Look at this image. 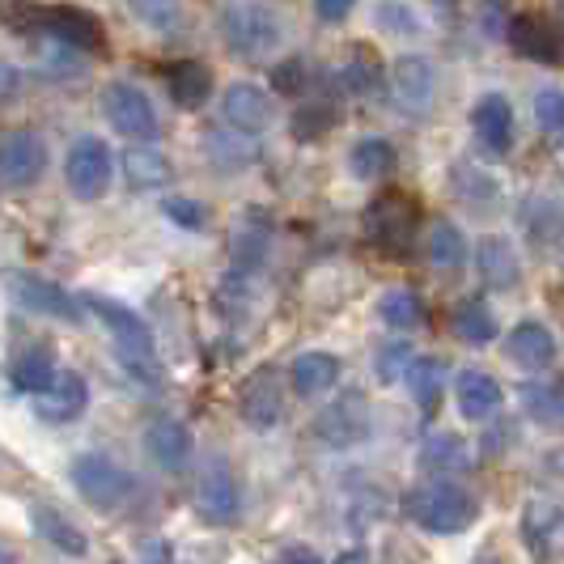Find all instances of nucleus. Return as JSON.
<instances>
[{
  "label": "nucleus",
  "mask_w": 564,
  "mask_h": 564,
  "mask_svg": "<svg viewBox=\"0 0 564 564\" xmlns=\"http://www.w3.org/2000/svg\"><path fill=\"white\" fill-rule=\"evenodd\" d=\"M85 311L94 314L107 332L115 336V348H119V361L128 373H137L141 382H162V361H158V344H153V332L137 311H128L123 302H111L102 293H85L82 297Z\"/></svg>",
  "instance_id": "obj_1"
},
{
  "label": "nucleus",
  "mask_w": 564,
  "mask_h": 564,
  "mask_svg": "<svg viewBox=\"0 0 564 564\" xmlns=\"http://www.w3.org/2000/svg\"><path fill=\"white\" fill-rule=\"evenodd\" d=\"M221 39L238 59H263L284 43V22L263 0H229L221 9Z\"/></svg>",
  "instance_id": "obj_2"
},
{
  "label": "nucleus",
  "mask_w": 564,
  "mask_h": 564,
  "mask_svg": "<svg viewBox=\"0 0 564 564\" xmlns=\"http://www.w3.org/2000/svg\"><path fill=\"white\" fill-rule=\"evenodd\" d=\"M403 509L429 535H458L476 522L480 501L458 484H424V488H412L403 497Z\"/></svg>",
  "instance_id": "obj_3"
},
{
  "label": "nucleus",
  "mask_w": 564,
  "mask_h": 564,
  "mask_svg": "<svg viewBox=\"0 0 564 564\" xmlns=\"http://www.w3.org/2000/svg\"><path fill=\"white\" fill-rule=\"evenodd\" d=\"M391 102L408 119H429L437 107V64L421 52H408L391 64Z\"/></svg>",
  "instance_id": "obj_4"
},
{
  "label": "nucleus",
  "mask_w": 564,
  "mask_h": 564,
  "mask_svg": "<svg viewBox=\"0 0 564 564\" xmlns=\"http://www.w3.org/2000/svg\"><path fill=\"white\" fill-rule=\"evenodd\" d=\"M73 484L82 488V497L94 509H119L132 501L137 492V480L115 463L107 454H82L73 463Z\"/></svg>",
  "instance_id": "obj_5"
},
{
  "label": "nucleus",
  "mask_w": 564,
  "mask_h": 564,
  "mask_svg": "<svg viewBox=\"0 0 564 564\" xmlns=\"http://www.w3.org/2000/svg\"><path fill=\"white\" fill-rule=\"evenodd\" d=\"M196 506L208 522L217 527H234L238 513H242V492L234 480V467H229L226 454H208L196 471Z\"/></svg>",
  "instance_id": "obj_6"
},
{
  "label": "nucleus",
  "mask_w": 564,
  "mask_h": 564,
  "mask_svg": "<svg viewBox=\"0 0 564 564\" xmlns=\"http://www.w3.org/2000/svg\"><path fill=\"white\" fill-rule=\"evenodd\" d=\"M102 115L111 123L119 137L128 141H153L158 137V111L149 102L141 85L132 82H111L102 89Z\"/></svg>",
  "instance_id": "obj_7"
},
{
  "label": "nucleus",
  "mask_w": 564,
  "mask_h": 564,
  "mask_svg": "<svg viewBox=\"0 0 564 564\" xmlns=\"http://www.w3.org/2000/svg\"><path fill=\"white\" fill-rule=\"evenodd\" d=\"M314 437L327 442L332 451H348L357 442L369 437V399L361 391H344L339 399H332L318 421H314Z\"/></svg>",
  "instance_id": "obj_8"
},
{
  "label": "nucleus",
  "mask_w": 564,
  "mask_h": 564,
  "mask_svg": "<svg viewBox=\"0 0 564 564\" xmlns=\"http://www.w3.org/2000/svg\"><path fill=\"white\" fill-rule=\"evenodd\" d=\"M111 149L98 141V137H82L68 149V162H64V178H68V192L77 199H102L111 187Z\"/></svg>",
  "instance_id": "obj_9"
},
{
  "label": "nucleus",
  "mask_w": 564,
  "mask_h": 564,
  "mask_svg": "<svg viewBox=\"0 0 564 564\" xmlns=\"http://www.w3.org/2000/svg\"><path fill=\"white\" fill-rule=\"evenodd\" d=\"M47 170V144L39 132H9L0 141V183L4 187H34Z\"/></svg>",
  "instance_id": "obj_10"
},
{
  "label": "nucleus",
  "mask_w": 564,
  "mask_h": 564,
  "mask_svg": "<svg viewBox=\"0 0 564 564\" xmlns=\"http://www.w3.org/2000/svg\"><path fill=\"white\" fill-rule=\"evenodd\" d=\"M221 111H226V123L234 128V132H242V137H259V132H268V128H272V119H276V102H272V94H268L263 85L234 82L226 89V98H221Z\"/></svg>",
  "instance_id": "obj_11"
},
{
  "label": "nucleus",
  "mask_w": 564,
  "mask_h": 564,
  "mask_svg": "<svg viewBox=\"0 0 564 564\" xmlns=\"http://www.w3.org/2000/svg\"><path fill=\"white\" fill-rule=\"evenodd\" d=\"M366 234L391 254H403L412 247V234H416V213L403 196H382L369 204L366 213Z\"/></svg>",
  "instance_id": "obj_12"
},
{
  "label": "nucleus",
  "mask_w": 564,
  "mask_h": 564,
  "mask_svg": "<svg viewBox=\"0 0 564 564\" xmlns=\"http://www.w3.org/2000/svg\"><path fill=\"white\" fill-rule=\"evenodd\" d=\"M509 47L522 59H535V64H561L564 34L552 18H543V13H522V18L509 22Z\"/></svg>",
  "instance_id": "obj_13"
},
{
  "label": "nucleus",
  "mask_w": 564,
  "mask_h": 564,
  "mask_svg": "<svg viewBox=\"0 0 564 564\" xmlns=\"http://www.w3.org/2000/svg\"><path fill=\"white\" fill-rule=\"evenodd\" d=\"M268 251H272V221H268V213L247 208V213L238 217L234 234H229V263H234V276L259 272Z\"/></svg>",
  "instance_id": "obj_14"
},
{
  "label": "nucleus",
  "mask_w": 564,
  "mask_h": 564,
  "mask_svg": "<svg viewBox=\"0 0 564 564\" xmlns=\"http://www.w3.org/2000/svg\"><path fill=\"white\" fill-rule=\"evenodd\" d=\"M471 132L488 153H509L513 149V132H518V119H513V102H509L501 89H488L476 98L471 107Z\"/></svg>",
  "instance_id": "obj_15"
},
{
  "label": "nucleus",
  "mask_w": 564,
  "mask_h": 564,
  "mask_svg": "<svg viewBox=\"0 0 564 564\" xmlns=\"http://www.w3.org/2000/svg\"><path fill=\"white\" fill-rule=\"evenodd\" d=\"M13 297L34 314H47V318H64V323H77L82 318V297H73L68 289H59L56 281H43V276H34V272H18L13 281Z\"/></svg>",
  "instance_id": "obj_16"
},
{
  "label": "nucleus",
  "mask_w": 564,
  "mask_h": 564,
  "mask_svg": "<svg viewBox=\"0 0 564 564\" xmlns=\"http://www.w3.org/2000/svg\"><path fill=\"white\" fill-rule=\"evenodd\" d=\"M34 26L43 30L47 39H56V43L77 47V52H98V47H102V26H98V18L85 13V9H68V4L39 9V13H34Z\"/></svg>",
  "instance_id": "obj_17"
},
{
  "label": "nucleus",
  "mask_w": 564,
  "mask_h": 564,
  "mask_svg": "<svg viewBox=\"0 0 564 564\" xmlns=\"http://www.w3.org/2000/svg\"><path fill=\"white\" fill-rule=\"evenodd\" d=\"M85 403H89V387H85L82 373H73V369H59L56 378H52V387L34 395L39 416L52 424H73L85 412Z\"/></svg>",
  "instance_id": "obj_18"
},
{
  "label": "nucleus",
  "mask_w": 564,
  "mask_h": 564,
  "mask_svg": "<svg viewBox=\"0 0 564 564\" xmlns=\"http://www.w3.org/2000/svg\"><path fill=\"white\" fill-rule=\"evenodd\" d=\"M284 416V387L276 378V369H259L251 382L242 387V421L268 433L272 424Z\"/></svg>",
  "instance_id": "obj_19"
},
{
  "label": "nucleus",
  "mask_w": 564,
  "mask_h": 564,
  "mask_svg": "<svg viewBox=\"0 0 564 564\" xmlns=\"http://www.w3.org/2000/svg\"><path fill=\"white\" fill-rule=\"evenodd\" d=\"M506 352L513 366L531 369V373H539V369H547L552 361H556V336L543 327V323H535V318H527V323H518L513 332H509L506 339Z\"/></svg>",
  "instance_id": "obj_20"
},
{
  "label": "nucleus",
  "mask_w": 564,
  "mask_h": 564,
  "mask_svg": "<svg viewBox=\"0 0 564 564\" xmlns=\"http://www.w3.org/2000/svg\"><path fill=\"white\" fill-rule=\"evenodd\" d=\"M144 446L153 454V463L162 467V471H183L187 463H192V429L183 421H158L149 433H144Z\"/></svg>",
  "instance_id": "obj_21"
},
{
  "label": "nucleus",
  "mask_w": 564,
  "mask_h": 564,
  "mask_svg": "<svg viewBox=\"0 0 564 564\" xmlns=\"http://www.w3.org/2000/svg\"><path fill=\"white\" fill-rule=\"evenodd\" d=\"M476 268H480V276L488 289H513V284L522 281V263H518L513 242H509V238H497V234L480 242Z\"/></svg>",
  "instance_id": "obj_22"
},
{
  "label": "nucleus",
  "mask_w": 564,
  "mask_h": 564,
  "mask_svg": "<svg viewBox=\"0 0 564 564\" xmlns=\"http://www.w3.org/2000/svg\"><path fill=\"white\" fill-rule=\"evenodd\" d=\"M454 395H458V412H463L467 421H484V416L497 412L501 387H497V378H488L484 369H463L458 382H454Z\"/></svg>",
  "instance_id": "obj_23"
},
{
  "label": "nucleus",
  "mask_w": 564,
  "mask_h": 564,
  "mask_svg": "<svg viewBox=\"0 0 564 564\" xmlns=\"http://www.w3.org/2000/svg\"><path fill=\"white\" fill-rule=\"evenodd\" d=\"M166 85H170V98L183 107V111H199L208 98H213V73L187 59V64H170L166 68Z\"/></svg>",
  "instance_id": "obj_24"
},
{
  "label": "nucleus",
  "mask_w": 564,
  "mask_h": 564,
  "mask_svg": "<svg viewBox=\"0 0 564 564\" xmlns=\"http://www.w3.org/2000/svg\"><path fill=\"white\" fill-rule=\"evenodd\" d=\"M421 467L433 476H463V471H471V451L454 433H433L421 446Z\"/></svg>",
  "instance_id": "obj_25"
},
{
  "label": "nucleus",
  "mask_w": 564,
  "mask_h": 564,
  "mask_svg": "<svg viewBox=\"0 0 564 564\" xmlns=\"http://www.w3.org/2000/svg\"><path fill=\"white\" fill-rule=\"evenodd\" d=\"M170 158L162 149H149V144H137L123 153V178L137 187V192H158L170 183Z\"/></svg>",
  "instance_id": "obj_26"
},
{
  "label": "nucleus",
  "mask_w": 564,
  "mask_h": 564,
  "mask_svg": "<svg viewBox=\"0 0 564 564\" xmlns=\"http://www.w3.org/2000/svg\"><path fill=\"white\" fill-rule=\"evenodd\" d=\"M522 535L535 552H552L564 539V509L552 501H531L522 509Z\"/></svg>",
  "instance_id": "obj_27"
},
{
  "label": "nucleus",
  "mask_w": 564,
  "mask_h": 564,
  "mask_svg": "<svg viewBox=\"0 0 564 564\" xmlns=\"http://www.w3.org/2000/svg\"><path fill=\"white\" fill-rule=\"evenodd\" d=\"M336 382H339V361L332 352H302V357L293 361V387H297L302 399L323 395V391H332Z\"/></svg>",
  "instance_id": "obj_28"
},
{
  "label": "nucleus",
  "mask_w": 564,
  "mask_h": 564,
  "mask_svg": "<svg viewBox=\"0 0 564 564\" xmlns=\"http://www.w3.org/2000/svg\"><path fill=\"white\" fill-rule=\"evenodd\" d=\"M34 531L47 539L52 547H59L64 556H85L89 552V539H85V531L77 527V522H68L59 509H34Z\"/></svg>",
  "instance_id": "obj_29"
},
{
  "label": "nucleus",
  "mask_w": 564,
  "mask_h": 564,
  "mask_svg": "<svg viewBox=\"0 0 564 564\" xmlns=\"http://www.w3.org/2000/svg\"><path fill=\"white\" fill-rule=\"evenodd\" d=\"M348 170L357 174V178H387L391 170H395V144L387 141V137H361V141L352 144V153H348Z\"/></svg>",
  "instance_id": "obj_30"
},
{
  "label": "nucleus",
  "mask_w": 564,
  "mask_h": 564,
  "mask_svg": "<svg viewBox=\"0 0 564 564\" xmlns=\"http://www.w3.org/2000/svg\"><path fill=\"white\" fill-rule=\"evenodd\" d=\"M56 373H59V369H56V357H52V348H30V352H22V357L13 361V369H9L13 387H18V391H30V395L47 391Z\"/></svg>",
  "instance_id": "obj_31"
},
{
  "label": "nucleus",
  "mask_w": 564,
  "mask_h": 564,
  "mask_svg": "<svg viewBox=\"0 0 564 564\" xmlns=\"http://www.w3.org/2000/svg\"><path fill=\"white\" fill-rule=\"evenodd\" d=\"M522 408L543 429H564V382H531V387H522Z\"/></svg>",
  "instance_id": "obj_32"
},
{
  "label": "nucleus",
  "mask_w": 564,
  "mask_h": 564,
  "mask_svg": "<svg viewBox=\"0 0 564 564\" xmlns=\"http://www.w3.org/2000/svg\"><path fill=\"white\" fill-rule=\"evenodd\" d=\"M522 229L531 234V242L547 247V242H556L564 234V208L547 196H531L522 204Z\"/></svg>",
  "instance_id": "obj_33"
},
{
  "label": "nucleus",
  "mask_w": 564,
  "mask_h": 564,
  "mask_svg": "<svg viewBox=\"0 0 564 564\" xmlns=\"http://www.w3.org/2000/svg\"><path fill=\"white\" fill-rule=\"evenodd\" d=\"M429 259H433V268H442V272H458L463 259H467V238H463V229L454 226V221H446V217L429 226Z\"/></svg>",
  "instance_id": "obj_34"
},
{
  "label": "nucleus",
  "mask_w": 564,
  "mask_h": 564,
  "mask_svg": "<svg viewBox=\"0 0 564 564\" xmlns=\"http://www.w3.org/2000/svg\"><path fill=\"white\" fill-rule=\"evenodd\" d=\"M408 387H412V399L424 412H433L442 403V391H446V366L437 357H416L408 366Z\"/></svg>",
  "instance_id": "obj_35"
},
{
  "label": "nucleus",
  "mask_w": 564,
  "mask_h": 564,
  "mask_svg": "<svg viewBox=\"0 0 564 564\" xmlns=\"http://www.w3.org/2000/svg\"><path fill=\"white\" fill-rule=\"evenodd\" d=\"M373 26L382 30V34H391V39H421L424 34L421 13H416L408 0H378Z\"/></svg>",
  "instance_id": "obj_36"
},
{
  "label": "nucleus",
  "mask_w": 564,
  "mask_h": 564,
  "mask_svg": "<svg viewBox=\"0 0 564 564\" xmlns=\"http://www.w3.org/2000/svg\"><path fill=\"white\" fill-rule=\"evenodd\" d=\"M378 314H382V323L395 327V332H416L424 318V306L412 289H391V293H382Z\"/></svg>",
  "instance_id": "obj_37"
},
{
  "label": "nucleus",
  "mask_w": 564,
  "mask_h": 564,
  "mask_svg": "<svg viewBox=\"0 0 564 564\" xmlns=\"http://www.w3.org/2000/svg\"><path fill=\"white\" fill-rule=\"evenodd\" d=\"M454 192L463 199H471V204H492V199L501 196V183L488 174V170H480L476 162H454Z\"/></svg>",
  "instance_id": "obj_38"
},
{
  "label": "nucleus",
  "mask_w": 564,
  "mask_h": 564,
  "mask_svg": "<svg viewBox=\"0 0 564 564\" xmlns=\"http://www.w3.org/2000/svg\"><path fill=\"white\" fill-rule=\"evenodd\" d=\"M454 332L467 339V344H492L497 339V318L484 302H463L454 311Z\"/></svg>",
  "instance_id": "obj_39"
},
{
  "label": "nucleus",
  "mask_w": 564,
  "mask_h": 564,
  "mask_svg": "<svg viewBox=\"0 0 564 564\" xmlns=\"http://www.w3.org/2000/svg\"><path fill=\"white\" fill-rule=\"evenodd\" d=\"M535 119L539 128L547 132V141L564 149V89L561 85H543L535 89Z\"/></svg>",
  "instance_id": "obj_40"
},
{
  "label": "nucleus",
  "mask_w": 564,
  "mask_h": 564,
  "mask_svg": "<svg viewBox=\"0 0 564 564\" xmlns=\"http://www.w3.org/2000/svg\"><path fill=\"white\" fill-rule=\"evenodd\" d=\"M128 9H132V18L141 26L162 30V34H170V30L178 26V18H183V4L178 0H128Z\"/></svg>",
  "instance_id": "obj_41"
},
{
  "label": "nucleus",
  "mask_w": 564,
  "mask_h": 564,
  "mask_svg": "<svg viewBox=\"0 0 564 564\" xmlns=\"http://www.w3.org/2000/svg\"><path fill=\"white\" fill-rule=\"evenodd\" d=\"M332 123H336V111H332V107H314V102L293 115V132H297L302 141H314V137H323Z\"/></svg>",
  "instance_id": "obj_42"
},
{
  "label": "nucleus",
  "mask_w": 564,
  "mask_h": 564,
  "mask_svg": "<svg viewBox=\"0 0 564 564\" xmlns=\"http://www.w3.org/2000/svg\"><path fill=\"white\" fill-rule=\"evenodd\" d=\"M412 361H416V357H412V344H403V339H399V344H387V348L378 352V378L391 382V378H399V373H408Z\"/></svg>",
  "instance_id": "obj_43"
},
{
  "label": "nucleus",
  "mask_w": 564,
  "mask_h": 564,
  "mask_svg": "<svg viewBox=\"0 0 564 564\" xmlns=\"http://www.w3.org/2000/svg\"><path fill=\"white\" fill-rule=\"evenodd\" d=\"M162 213H166L174 226H183V229H204V208H199L196 199H183V196H174L162 204Z\"/></svg>",
  "instance_id": "obj_44"
},
{
  "label": "nucleus",
  "mask_w": 564,
  "mask_h": 564,
  "mask_svg": "<svg viewBox=\"0 0 564 564\" xmlns=\"http://www.w3.org/2000/svg\"><path fill=\"white\" fill-rule=\"evenodd\" d=\"M344 85H348L352 94H369V89H373V68H369L366 56H352L344 64Z\"/></svg>",
  "instance_id": "obj_45"
},
{
  "label": "nucleus",
  "mask_w": 564,
  "mask_h": 564,
  "mask_svg": "<svg viewBox=\"0 0 564 564\" xmlns=\"http://www.w3.org/2000/svg\"><path fill=\"white\" fill-rule=\"evenodd\" d=\"M272 82H276V89H281V94H297V89H302V82H306V64H302V59H284L281 68L272 73Z\"/></svg>",
  "instance_id": "obj_46"
},
{
  "label": "nucleus",
  "mask_w": 564,
  "mask_h": 564,
  "mask_svg": "<svg viewBox=\"0 0 564 564\" xmlns=\"http://www.w3.org/2000/svg\"><path fill=\"white\" fill-rule=\"evenodd\" d=\"M357 9V0H314V13H318V22H344L348 13Z\"/></svg>",
  "instance_id": "obj_47"
},
{
  "label": "nucleus",
  "mask_w": 564,
  "mask_h": 564,
  "mask_svg": "<svg viewBox=\"0 0 564 564\" xmlns=\"http://www.w3.org/2000/svg\"><path fill=\"white\" fill-rule=\"evenodd\" d=\"M18 85H22V73L13 64H0V98H13Z\"/></svg>",
  "instance_id": "obj_48"
},
{
  "label": "nucleus",
  "mask_w": 564,
  "mask_h": 564,
  "mask_svg": "<svg viewBox=\"0 0 564 564\" xmlns=\"http://www.w3.org/2000/svg\"><path fill=\"white\" fill-rule=\"evenodd\" d=\"M141 564H170V543H162V539H153V543L144 547Z\"/></svg>",
  "instance_id": "obj_49"
},
{
  "label": "nucleus",
  "mask_w": 564,
  "mask_h": 564,
  "mask_svg": "<svg viewBox=\"0 0 564 564\" xmlns=\"http://www.w3.org/2000/svg\"><path fill=\"white\" fill-rule=\"evenodd\" d=\"M284 564H323V556L311 552V547H289V552H284Z\"/></svg>",
  "instance_id": "obj_50"
},
{
  "label": "nucleus",
  "mask_w": 564,
  "mask_h": 564,
  "mask_svg": "<svg viewBox=\"0 0 564 564\" xmlns=\"http://www.w3.org/2000/svg\"><path fill=\"white\" fill-rule=\"evenodd\" d=\"M336 564H369L366 552H344V556H336Z\"/></svg>",
  "instance_id": "obj_51"
},
{
  "label": "nucleus",
  "mask_w": 564,
  "mask_h": 564,
  "mask_svg": "<svg viewBox=\"0 0 564 564\" xmlns=\"http://www.w3.org/2000/svg\"><path fill=\"white\" fill-rule=\"evenodd\" d=\"M476 564H506V561H497V556H480Z\"/></svg>",
  "instance_id": "obj_52"
},
{
  "label": "nucleus",
  "mask_w": 564,
  "mask_h": 564,
  "mask_svg": "<svg viewBox=\"0 0 564 564\" xmlns=\"http://www.w3.org/2000/svg\"><path fill=\"white\" fill-rule=\"evenodd\" d=\"M433 4H451V0H433Z\"/></svg>",
  "instance_id": "obj_53"
}]
</instances>
